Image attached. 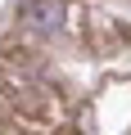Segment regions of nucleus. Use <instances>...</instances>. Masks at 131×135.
I'll list each match as a JSON object with an SVG mask.
<instances>
[{
    "mask_svg": "<svg viewBox=\"0 0 131 135\" xmlns=\"http://www.w3.org/2000/svg\"><path fill=\"white\" fill-rule=\"evenodd\" d=\"M14 23L27 36H36V41H54L63 27H68V0H23L18 14H14Z\"/></svg>",
    "mask_w": 131,
    "mask_h": 135,
    "instance_id": "nucleus-1",
    "label": "nucleus"
}]
</instances>
